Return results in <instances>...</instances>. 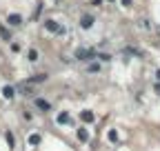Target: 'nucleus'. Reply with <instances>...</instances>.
<instances>
[{"mask_svg": "<svg viewBox=\"0 0 160 151\" xmlns=\"http://www.w3.org/2000/svg\"><path fill=\"white\" fill-rule=\"evenodd\" d=\"M7 22H9V25H20V22H22V18H20V14H11L9 16V18H7Z\"/></svg>", "mask_w": 160, "mask_h": 151, "instance_id": "1", "label": "nucleus"}, {"mask_svg": "<svg viewBox=\"0 0 160 151\" xmlns=\"http://www.w3.org/2000/svg\"><path fill=\"white\" fill-rule=\"evenodd\" d=\"M36 107H38V109H42V111H49V109H51V104H49V102H45L42 98H38V100H36Z\"/></svg>", "mask_w": 160, "mask_h": 151, "instance_id": "2", "label": "nucleus"}, {"mask_svg": "<svg viewBox=\"0 0 160 151\" xmlns=\"http://www.w3.org/2000/svg\"><path fill=\"white\" fill-rule=\"evenodd\" d=\"M14 93H16L14 87H5V89H2V96H5V98H14Z\"/></svg>", "mask_w": 160, "mask_h": 151, "instance_id": "3", "label": "nucleus"}, {"mask_svg": "<svg viewBox=\"0 0 160 151\" xmlns=\"http://www.w3.org/2000/svg\"><path fill=\"white\" fill-rule=\"evenodd\" d=\"M58 122H60V125H65V122H69V116H67V113H60V116H58Z\"/></svg>", "mask_w": 160, "mask_h": 151, "instance_id": "4", "label": "nucleus"}, {"mask_svg": "<svg viewBox=\"0 0 160 151\" xmlns=\"http://www.w3.org/2000/svg\"><path fill=\"white\" fill-rule=\"evenodd\" d=\"M38 142H40V136H36V133L29 136V144H38Z\"/></svg>", "mask_w": 160, "mask_h": 151, "instance_id": "5", "label": "nucleus"}, {"mask_svg": "<svg viewBox=\"0 0 160 151\" xmlns=\"http://www.w3.org/2000/svg\"><path fill=\"white\" fill-rule=\"evenodd\" d=\"M78 138H80V140H87L89 136H87V131H85V129H80V131H78Z\"/></svg>", "mask_w": 160, "mask_h": 151, "instance_id": "6", "label": "nucleus"}, {"mask_svg": "<svg viewBox=\"0 0 160 151\" xmlns=\"http://www.w3.org/2000/svg\"><path fill=\"white\" fill-rule=\"evenodd\" d=\"M29 60H38V51H36V49H31V51H29Z\"/></svg>", "mask_w": 160, "mask_h": 151, "instance_id": "7", "label": "nucleus"}, {"mask_svg": "<svg viewBox=\"0 0 160 151\" xmlns=\"http://www.w3.org/2000/svg\"><path fill=\"white\" fill-rule=\"evenodd\" d=\"M7 142H9V147H14V144H16V140H14V136H11V133H7Z\"/></svg>", "mask_w": 160, "mask_h": 151, "instance_id": "8", "label": "nucleus"}, {"mask_svg": "<svg viewBox=\"0 0 160 151\" xmlns=\"http://www.w3.org/2000/svg\"><path fill=\"white\" fill-rule=\"evenodd\" d=\"M82 120H94V116H91L89 111H85V113H82Z\"/></svg>", "mask_w": 160, "mask_h": 151, "instance_id": "9", "label": "nucleus"}]
</instances>
